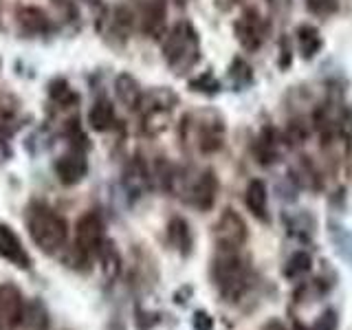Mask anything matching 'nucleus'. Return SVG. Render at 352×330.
<instances>
[{"label": "nucleus", "mask_w": 352, "mask_h": 330, "mask_svg": "<svg viewBox=\"0 0 352 330\" xmlns=\"http://www.w3.org/2000/svg\"><path fill=\"white\" fill-rule=\"evenodd\" d=\"M25 225L33 245L42 253H49V256L60 253L69 242V223H66V218L58 209H53L42 201H33L27 207Z\"/></svg>", "instance_id": "nucleus-1"}, {"label": "nucleus", "mask_w": 352, "mask_h": 330, "mask_svg": "<svg viewBox=\"0 0 352 330\" xmlns=\"http://www.w3.org/2000/svg\"><path fill=\"white\" fill-rule=\"evenodd\" d=\"M212 280L225 300L229 302L238 300V297L249 289V282H251L249 260L238 256V251L220 249L218 258H214L212 262Z\"/></svg>", "instance_id": "nucleus-2"}, {"label": "nucleus", "mask_w": 352, "mask_h": 330, "mask_svg": "<svg viewBox=\"0 0 352 330\" xmlns=\"http://www.w3.org/2000/svg\"><path fill=\"white\" fill-rule=\"evenodd\" d=\"M163 58L170 64L174 73H185L201 58V44H198L196 31L187 25L179 22L163 40Z\"/></svg>", "instance_id": "nucleus-3"}, {"label": "nucleus", "mask_w": 352, "mask_h": 330, "mask_svg": "<svg viewBox=\"0 0 352 330\" xmlns=\"http://www.w3.org/2000/svg\"><path fill=\"white\" fill-rule=\"evenodd\" d=\"M106 225L97 212H86L75 223V242L73 247L86 253L88 258H97V253L106 245Z\"/></svg>", "instance_id": "nucleus-4"}, {"label": "nucleus", "mask_w": 352, "mask_h": 330, "mask_svg": "<svg viewBox=\"0 0 352 330\" xmlns=\"http://www.w3.org/2000/svg\"><path fill=\"white\" fill-rule=\"evenodd\" d=\"M247 238H249V229H247L245 218H242L240 214L227 209V212H223V216L216 220L214 240H216L218 249L238 251L247 242Z\"/></svg>", "instance_id": "nucleus-5"}, {"label": "nucleus", "mask_w": 352, "mask_h": 330, "mask_svg": "<svg viewBox=\"0 0 352 330\" xmlns=\"http://www.w3.org/2000/svg\"><path fill=\"white\" fill-rule=\"evenodd\" d=\"M27 300L14 282H0V330L22 328Z\"/></svg>", "instance_id": "nucleus-6"}, {"label": "nucleus", "mask_w": 352, "mask_h": 330, "mask_svg": "<svg viewBox=\"0 0 352 330\" xmlns=\"http://www.w3.org/2000/svg\"><path fill=\"white\" fill-rule=\"evenodd\" d=\"M53 170H55V176H58V181L66 187L82 183L88 174V159L84 150L71 148L69 152H64L62 157L55 159Z\"/></svg>", "instance_id": "nucleus-7"}, {"label": "nucleus", "mask_w": 352, "mask_h": 330, "mask_svg": "<svg viewBox=\"0 0 352 330\" xmlns=\"http://www.w3.org/2000/svg\"><path fill=\"white\" fill-rule=\"evenodd\" d=\"M0 260H5L11 264V267L22 269V271L31 269L29 251L25 249V245H22L16 229L9 223H5V220H0Z\"/></svg>", "instance_id": "nucleus-8"}, {"label": "nucleus", "mask_w": 352, "mask_h": 330, "mask_svg": "<svg viewBox=\"0 0 352 330\" xmlns=\"http://www.w3.org/2000/svg\"><path fill=\"white\" fill-rule=\"evenodd\" d=\"M234 31H236L238 42L242 44V49L256 51L264 42V36H267V22L260 18L256 9H247L245 14L236 20Z\"/></svg>", "instance_id": "nucleus-9"}, {"label": "nucleus", "mask_w": 352, "mask_h": 330, "mask_svg": "<svg viewBox=\"0 0 352 330\" xmlns=\"http://www.w3.org/2000/svg\"><path fill=\"white\" fill-rule=\"evenodd\" d=\"M187 196H190V203L198 207L201 212H209L216 203L218 196V179L212 170H205L198 179L187 187Z\"/></svg>", "instance_id": "nucleus-10"}, {"label": "nucleus", "mask_w": 352, "mask_h": 330, "mask_svg": "<svg viewBox=\"0 0 352 330\" xmlns=\"http://www.w3.org/2000/svg\"><path fill=\"white\" fill-rule=\"evenodd\" d=\"M185 128L196 130V146L201 152H216L223 148V139H225V128L220 121H196V126L190 124V119H185Z\"/></svg>", "instance_id": "nucleus-11"}, {"label": "nucleus", "mask_w": 352, "mask_h": 330, "mask_svg": "<svg viewBox=\"0 0 352 330\" xmlns=\"http://www.w3.org/2000/svg\"><path fill=\"white\" fill-rule=\"evenodd\" d=\"M16 22L29 36H42V33L51 31V18L40 7H31V5L20 7L16 11Z\"/></svg>", "instance_id": "nucleus-12"}, {"label": "nucleus", "mask_w": 352, "mask_h": 330, "mask_svg": "<svg viewBox=\"0 0 352 330\" xmlns=\"http://www.w3.org/2000/svg\"><path fill=\"white\" fill-rule=\"evenodd\" d=\"M245 203L247 209L256 216L260 223H267L269 220V192H267V185H264L260 179H253L249 181L247 190H245Z\"/></svg>", "instance_id": "nucleus-13"}, {"label": "nucleus", "mask_w": 352, "mask_h": 330, "mask_svg": "<svg viewBox=\"0 0 352 330\" xmlns=\"http://www.w3.org/2000/svg\"><path fill=\"white\" fill-rule=\"evenodd\" d=\"M22 328L25 330H51V311L42 297H31L25 306V317H22Z\"/></svg>", "instance_id": "nucleus-14"}, {"label": "nucleus", "mask_w": 352, "mask_h": 330, "mask_svg": "<svg viewBox=\"0 0 352 330\" xmlns=\"http://www.w3.org/2000/svg\"><path fill=\"white\" fill-rule=\"evenodd\" d=\"M168 242L181 253V256H190L194 247V234L190 229V223L181 216H174L168 223Z\"/></svg>", "instance_id": "nucleus-15"}, {"label": "nucleus", "mask_w": 352, "mask_h": 330, "mask_svg": "<svg viewBox=\"0 0 352 330\" xmlns=\"http://www.w3.org/2000/svg\"><path fill=\"white\" fill-rule=\"evenodd\" d=\"M115 95L126 108L137 110V108H141L143 95H146V93L141 91V86H139V82L135 80V77L128 75V73H121L115 80Z\"/></svg>", "instance_id": "nucleus-16"}, {"label": "nucleus", "mask_w": 352, "mask_h": 330, "mask_svg": "<svg viewBox=\"0 0 352 330\" xmlns=\"http://www.w3.org/2000/svg\"><path fill=\"white\" fill-rule=\"evenodd\" d=\"M179 102V97H176L170 88H154V91L143 95V102H141V110L146 115H157V113H168L172 110Z\"/></svg>", "instance_id": "nucleus-17"}, {"label": "nucleus", "mask_w": 352, "mask_h": 330, "mask_svg": "<svg viewBox=\"0 0 352 330\" xmlns=\"http://www.w3.org/2000/svg\"><path fill=\"white\" fill-rule=\"evenodd\" d=\"M148 183H150V176H148L146 165H143L139 159H132L124 170L126 192H130V196H143L148 190Z\"/></svg>", "instance_id": "nucleus-18"}, {"label": "nucleus", "mask_w": 352, "mask_h": 330, "mask_svg": "<svg viewBox=\"0 0 352 330\" xmlns=\"http://www.w3.org/2000/svg\"><path fill=\"white\" fill-rule=\"evenodd\" d=\"M115 108L108 99H97V102L88 110V126L97 132H106L115 126Z\"/></svg>", "instance_id": "nucleus-19"}, {"label": "nucleus", "mask_w": 352, "mask_h": 330, "mask_svg": "<svg viewBox=\"0 0 352 330\" xmlns=\"http://www.w3.org/2000/svg\"><path fill=\"white\" fill-rule=\"evenodd\" d=\"M297 47H300V55L304 60H313L322 49V36L315 27H300L297 29Z\"/></svg>", "instance_id": "nucleus-20"}, {"label": "nucleus", "mask_w": 352, "mask_h": 330, "mask_svg": "<svg viewBox=\"0 0 352 330\" xmlns=\"http://www.w3.org/2000/svg\"><path fill=\"white\" fill-rule=\"evenodd\" d=\"M163 18H165V7L159 0H152V3L143 7V18H141L143 31H148L152 38H157V33L163 27Z\"/></svg>", "instance_id": "nucleus-21"}, {"label": "nucleus", "mask_w": 352, "mask_h": 330, "mask_svg": "<svg viewBox=\"0 0 352 330\" xmlns=\"http://www.w3.org/2000/svg\"><path fill=\"white\" fill-rule=\"evenodd\" d=\"M311 264H313L311 253H306V251H295L293 256H291L289 260H286L282 273H284V278L297 280V278H302L304 273L311 271Z\"/></svg>", "instance_id": "nucleus-22"}, {"label": "nucleus", "mask_w": 352, "mask_h": 330, "mask_svg": "<svg viewBox=\"0 0 352 330\" xmlns=\"http://www.w3.org/2000/svg\"><path fill=\"white\" fill-rule=\"evenodd\" d=\"M97 260L102 262L104 273L108 278H117L119 271H121V256L119 251L115 249V245L110 240H106V245L102 247V251L97 253Z\"/></svg>", "instance_id": "nucleus-23"}, {"label": "nucleus", "mask_w": 352, "mask_h": 330, "mask_svg": "<svg viewBox=\"0 0 352 330\" xmlns=\"http://www.w3.org/2000/svg\"><path fill=\"white\" fill-rule=\"evenodd\" d=\"M49 95H51L53 102H58V104H69L71 99H75L71 86L66 84V80H62V77L60 80H53L49 84Z\"/></svg>", "instance_id": "nucleus-24"}, {"label": "nucleus", "mask_w": 352, "mask_h": 330, "mask_svg": "<svg viewBox=\"0 0 352 330\" xmlns=\"http://www.w3.org/2000/svg\"><path fill=\"white\" fill-rule=\"evenodd\" d=\"M229 77H231V82L234 84H238V86H245V84H249L251 82V69L247 66V62L245 60H234V64H231V69H229Z\"/></svg>", "instance_id": "nucleus-25"}, {"label": "nucleus", "mask_w": 352, "mask_h": 330, "mask_svg": "<svg viewBox=\"0 0 352 330\" xmlns=\"http://www.w3.org/2000/svg\"><path fill=\"white\" fill-rule=\"evenodd\" d=\"M306 7L317 16H330L339 9V0H306Z\"/></svg>", "instance_id": "nucleus-26"}, {"label": "nucleus", "mask_w": 352, "mask_h": 330, "mask_svg": "<svg viewBox=\"0 0 352 330\" xmlns=\"http://www.w3.org/2000/svg\"><path fill=\"white\" fill-rule=\"evenodd\" d=\"M190 86H192V91H201V93H207V95L218 93V82L214 80L212 73H203L198 80H192Z\"/></svg>", "instance_id": "nucleus-27"}, {"label": "nucleus", "mask_w": 352, "mask_h": 330, "mask_svg": "<svg viewBox=\"0 0 352 330\" xmlns=\"http://www.w3.org/2000/svg\"><path fill=\"white\" fill-rule=\"evenodd\" d=\"M339 328V317L333 308H328L317 317V322L311 326V330H337Z\"/></svg>", "instance_id": "nucleus-28"}, {"label": "nucleus", "mask_w": 352, "mask_h": 330, "mask_svg": "<svg viewBox=\"0 0 352 330\" xmlns=\"http://www.w3.org/2000/svg\"><path fill=\"white\" fill-rule=\"evenodd\" d=\"M333 240H335L337 251L341 253V256H344L346 260H350V262H352V238L346 234L344 227H339V238H337V236H333Z\"/></svg>", "instance_id": "nucleus-29"}, {"label": "nucleus", "mask_w": 352, "mask_h": 330, "mask_svg": "<svg viewBox=\"0 0 352 330\" xmlns=\"http://www.w3.org/2000/svg\"><path fill=\"white\" fill-rule=\"evenodd\" d=\"M192 326L194 330H212L214 328V319L209 317L207 311H196L192 317Z\"/></svg>", "instance_id": "nucleus-30"}, {"label": "nucleus", "mask_w": 352, "mask_h": 330, "mask_svg": "<svg viewBox=\"0 0 352 330\" xmlns=\"http://www.w3.org/2000/svg\"><path fill=\"white\" fill-rule=\"evenodd\" d=\"M262 330H289V328H286L282 322H278V319H273V322L264 324V326H262Z\"/></svg>", "instance_id": "nucleus-31"}, {"label": "nucleus", "mask_w": 352, "mask_h": 330, "mask_svg": "<svg viewBox=\"0 0 352 330\" xmlns=\"http://www.w3.org/2000/svg\"><path fill=\"white\" fill-rule=\"evenodd\" d=\"M269 5L275 11H284V9H289V0H269Z\"/></svg>", "instance_id": "nucleus-32"}, {"label": "nucleus", "mask_w": 352, "mask_h": 330, "mask_svg": "<svg viewBox=\"0 0 352 330\" xmlns=\"http://www.w3.org/2000/svg\"><path fill=\"white\" fill-rule=\"evenodd\" d=\"M176 3H179V5H185V3H187V0H176Z\"/></svg>", "instance_id": "nucleus-33"}]
</instances>
